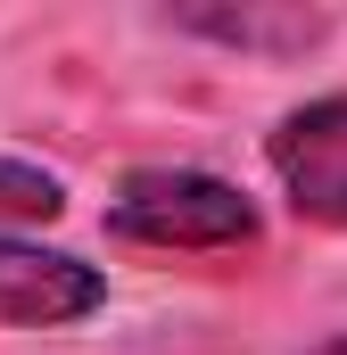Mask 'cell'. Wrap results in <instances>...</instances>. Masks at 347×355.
I'll return each mask as SVG.
<instances>
[{"label": "cell", "instance_id": "cell-1", "mask_svg": "<svg viewBox=\"0 0 347 355\" xmlns=\"http://www.w3.org/2000/svg\"><path fill=\"white\" fill-rule=\"evenodd\" d=\"M108 232L133 240V248H182V257H198V248H248L264 232V215H257V198L240 182L207 174V166H141V174L116 182Z\"/></svg>", "mask_w": 347, "mask_h": 355}, {"label": "cell", "instance_id": "cell-5", "mask_svg": "<svg viewBox=\"0 0 347 355\" xmlns=\"http://www.w3.org/2000/svg\"><path fill=\"white\" fill-rule=\"evenodd\" d=\"M67 207V182L42 174V166H17V157H0V215H58Z\"/></svg>", "mask_w": 347, "mask_h": 355}, {"label": "cell", "instance_id": "cell-3", "mask_svg": "<svg viewBox=\"0 0 347 355\" xmlns=\"http://www.w3.org/2000/svg\"><path fill=\"white\" fill-rule=\"evenodd\" d=\"M108 306V272L67 257V248H33V240H0V322L8 331H67Z\"/></svg>", "mask_w": 347, "mask_h": 355}, {"label": "cell", "instance_id": "cell-2", "mask_svg": "<svg viewBox=\"0 0 347 355\" xmlns=\"http://www.w3.org/2000/svg\"><path fill=\"white\" fill-rule=\"evenodd\" d=\"M264 166L281 182L289 215L347 232V91H323V99L289 107L264 132Z\"/></svg>", "mask_w": 347, "mask_h": 355}, {"label": "cell", "instance_id": "cell-4", "mask_svg": "<svg viewBox=\"0 0 347 355\" xmlns=\"http://www.w3.org/2000/svg\"><path fill=\"white\" fill-rule=\"evenodd\" d=\"M174 25L207 33V42H232V50H306V42H323V17H306V8H182Z\"/></svg>", "mask_w": 347, "mask_h": 355}, {"label": "cell", "instance_id": "cell-6", "mask_svg": "<svg viewBox=\"0 0 347 355\" xmlns=\"http://www.w3.org/2000/svg\"><path fill=\"white\" fill-rule=\"evenodd\" d=\"M314 355H347V331H339V339H331V347H314Z\"/></svg>", "mask_w": 347, "mask_h": 355}]
</instances>
